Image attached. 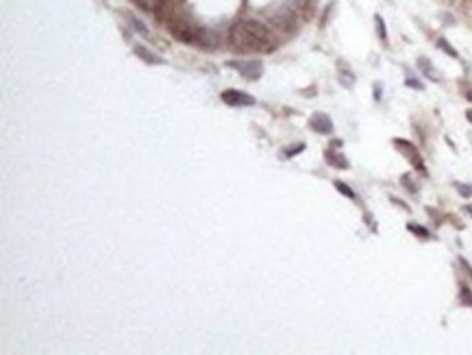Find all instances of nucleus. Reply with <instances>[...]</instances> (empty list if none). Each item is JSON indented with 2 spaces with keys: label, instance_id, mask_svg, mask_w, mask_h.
<instances>
[{
  "label": "nucleus",
  "instance_id": "obj_1",
  "mask_svg": "<svg viewBox=\"0 0 472 355\" xmlns=\"http://www.w3.org/2000/svg\"><path fill=\"white\" fill-rule=\"evenodd\" d=\"M229 44L235 52H272V31L259 20H239L229 31Z\"/></svg>",
  "mask_w": 472,
  "mask_h": 355
},
{
  "label": "nucleus",
  "instance_id": "obj_2",
  "mask_svg": "<svg viewBox=\"0 0 472 355\" xmlns=\"http://www.w3.org/2000/svg\"><path fill=\"white\" fill-rule=\"evenodd\" d=\"M166 24H168V31L172 33L174 40H179L183 44H198L200 40V26H196L192 20L187 18H183V15H170V18L166 20Z\"/></svg>",
  "mask_w": 472,
  "mask_h": 355
},
{
  "label": "nucleus",
  "instance_id": "obj_3",
  "mask_svg": "<svg viewBox=\"0 0 472 355\" xmlns=\"http://www.w3.org/2000/svg\"><path fill=\"white\" fill-rule=\"evenodd\" d=\"M229 68H235V70L248 81H255L264 74V66L261 61H227Z\"/></svg>",
  "mask_w": 472,
  "mask_h": 355
},
{
  "label": "nucleus",
  "instance_id": "obj_4",
  "mask_svg": "<svg viewBox=\"0 0 472 355\" xmlns=\"http://www.w3.org/2000/svg\"><path fill=\"white\" fill-rule=\"evenodd\" d=\"M394 146L396 149H400L405 153V157L412 161V164L418 168L420 172H424V164H422V157H420V153H418V149L412 144V142H407V140H394Z\"/></svg>",
  "mask_w": 472,
  "mask_h": 355
},
{
  "label": "nucleus",
  "instance_id": "obj_5",
  "mask_svg": "<svg viewBox=\"0 0 472 355\" xmlns=\"http://www.w3.org/2000/svg\"><path fill=\"white\" fill-rule=\"evenodd\" d=\"M222 100L231 107H248L255 105V98L244 94V92H237V90H224L222 92Z\"/></svg>",
  "mask_w": 472,
  "mask_h": 355
},
{
  "label": "nucleus",
  "instance_id": "obj_6",
  "mask_svg": "<svg viewBox=\"0 0 472 355\" xmlns=\"http://www.w3.org/2000/svg\"><path fill=\"white\" fill-rule=\"evenodd\" d=\"M309 127H311L316 133H322V135H329L333 133V122L327 113H313L311 120H309Z\"/></svg>",
  "mask_w": 472,
  "mask_h": 355
},
{
  "label": "nucleus",
  "instance_id": "obj_7",
  "mask_svg": "<svg viewBox=\"0 0 472 355\" xmlns=\"http://www.w3.org/2000/svg\"><path fill=\"white\" fill-rule=\"evenodd\" d=\"M133 52L142 61H146V64H152V66H161V64H164V59H161L159 55H154V52H150L148 48H144L142 44H135L133 46Z\"/></svg>",
  "mask_w": 472,
  "mask_h": 355
},
{
  "label": "nucleus",
  "instance_id": "obj_8",
  "mask_svg": "<svg viewBox=\"0 0 472 355\" xmlns=\"http://www.w3.org/2000/svg\"><path fill=\"white\" fill-rule=\"evenodd\" d=\"M324 159H327V164L329 166H333V168H348V161H346V157L342 155V153H335V151H327L324 153Z\"/></svg>",
  "mask_w": 472,
  "mask_h": 355
},
{
  "label": "nucleus",
  "instance_id": "obj_9",
  "mask_svg": "<svg viewBox=\"0 0 472 355\" xmlns=\"http://www.w3.org/2000/svg\"><path fill=\"white\" fill-rule=\"evenodd\" d=\"M127 20H129V24H131V28H133L135 33H139L142 37H150V31H148V26H146L144 22L137 18V15H131V13H129V15H127Z\"/></svg>",
  "mask_w": 472,
  "mask_h": 355
},
{
  "label": "nucleus",
  "instance_id": "obj_10",
  "mask_svg": "<svg viewBox=\"0 0 472 355\" xmlns=\"http://www.w3.org/2000/svg\"><path fill=\"white\" fill-rule=\"evenodd\" d=\"M418 66H420L422 74H424V76H429L431 81H439V79H442V76H439L435 70H433V64H431V61H429L427 57H420V59H418Z\"/></svg>",
  "mask_w": 472,
  "mask_h": 355
},
{
  "label": "nucleus",
  "instance_id": "obj_11",
  "mask_svg": "<svg viewBox=\"0 0 472 355\" xmlns=\"http://www.w3.org/2000/svg\"><path fill=\"white\" fill-rule=\"evenodd\" d=\"M296 3H298L300 13H303L305 18L309 20V18H311V13L316 11V5H318V0H296Z\"/></svg>",
  "mask_w": 472,
  "mask_h": 355
},
{
  "label": "nucleus",
  "instance_id": "obj_12",
  "mask_svg": "<svg viewBox=\"0 0 472 355\" xmlns=\"http://www.w3.org/2000/svg\"><path fill=\"white\" fill-rule=\"evenodd\" d=\"M339 79H342V83H346L348 87L355 83V74L348 70V64H344V61H339Z\"/></svg>",
  "mask_w": 472,
  "mask_h": 355
},
{
  "label": "nucleus",
  "instance_id": "obj_13",
  "mask_svg": "<svg viewBox=\"0 0 472 355\" xmlns=\"http://www.w3.org/2000/svg\"><path fill=\"white\" fill-rule=\"evenodd\" d=\"M374 26H376V35L381 37L383 42H388V26H385V20L379 13L374 15Z\"/></svg>",
  "mask_w": 472,
  "mask_h": 355
},
{
  "label": "nucleus",
  "instance_id": "obj_14",
  "mask_svg": "<svg viewBox=\"0 0 472 355\" xmlns=\"http://www.w3.org/2000/svg\"><path fill=\"white\" fill-rule=\"evenodd\" d=\"M437 48L442 50V52H446L448 57H453V59H457V57H459V52L455 50L453 46H451V44H448V42L444 40V37H439V40H437Z\"/></svg>",
  "mask_w": 472,
  "mask_h": 355
},
{
  "label": "nucleus",
  "instance_id": "obj_15",
  "mask_svg": "<svg viewBox=\"0 0 472 355\" xmlns=\"http://www.w3.org/2000/svg\"><path fill=\"white\" fill-rule=\"evenodd\" d=\"M333 185H335V190L339 192V194H344V196H348V198H355V192L351 190V185H346L344 181H335Z\"/></svg>",
  "mask_w": 472,
  "mask_h": 355
},
{
  "label": "nucleus",
  "instance_id": "obj_16",
  "mask_svg": "<svg viewBox=\"0 0 472 355\" xmlns=\"http://www.w3.org/2000/svg\"><path fill=\"white\" fill-rule=\"evenodd\" d=\"M407 229L409 231H412V233H416V235H420V238H429L431 233H429V231L427 229H422V227H418L416 225V222H409V225H407Z\"/></svg>",
  "mask_w": 472,
  "mask_h": 355
},
{
  "label": "nucleus",
  "instance_id": "obj_17",
  "mask_svg": "<svg viewBox=\"0 0 472 355\" xmlns=\"http://www.w3.org/2000/svg\"><path fill=\"white\" fill-rule=\"evenodd\" d=\"M400 183H403L405 188H407L409 192H412V194H416V192H418V185H416V183L412 181V176H409V174H405L403 179H400Z\"/></svg>",
  "mask_w": 472,
  "mask_h": 355
},
{
  "label": "nucleus",
  "instance_id": "obj_18",
  "mask_svg": "<svg viewBox=\"0 0 472 355\" xmlns=\"http://www.w3.org/2000/svg\"><path fill=\"white\" fill-rule=\"evenodd\" d=\"M333 9H335V3H331L327 9H324V15H322V20H320V26H322V28L327 26V22L331 20V13H333Z\"/></svg>",
  "mask_w": 472,
  "mask_h": 355
},
{
  "label": "nucleus",
  "instance_id": "obj_19",
  "mask_svg": "<svg viewBox=\"0 0 472 355\" xmlns=\"http://www.w3.org/2000/svg\"><path fill=\"white\" fill-rule=\"evenodd\" d=\"M300 151H305V144H296L294 149H288V151L283 153V157H294V155H296V153H300Z\"/></svg>",
  "mask_w": 472,
  "mask_h": 355
},
{
  "label": "nucleus",
  "instance_id": "obj_20",
  "mask_svg": "<svg viewBox=\"0 0 472 355\" xmlns=\"http://www.w3.org/2000/svg\"><path fill=\"white\" fill-rule=\"evenodd\" d=\"M457 190L461 196H472V185H466V183H457Z\"/></svg>",
  "mask_w": 472,
  "mask_h": 355
},
{
  "label": "nucleus",
  "instance_id": "obj_21",
  "mask_svg": "<svg viewBox=\"0 0 472 355\" xmlns=\"http://www.w3.org/2000/svg\"><path fill=\"white\" fill-rule=\"evenodd\" d=\"M461 303L472 305V292H470L468 288H463V290H461Z\"/></svg>",
  "mask_w": 472,
  "mask_h": 355
},
{
  "label": "nucleus",
  "instance_id": "obj_22",
  "mask_svg": "<svg viewBox=\"0 0 472 355\" xmlns=\"http://www.w3.org/2000/svg\"><path fill=\"white\" fill-rule=\"evenodd\" d=\"M405 83H407V87H412V90H420V92L424 90L422 83H420V81H416V79H407Z\"/></svg>",
  "mask_w": 472,
  "mask_h": 355
},
{
  "label": "nucleus",
  "instance_id": "obj_23",
  "mask_svg": "<svg viewBox=\"0 0 472 355\" xmlns=\"http://www.w3.org/2000/svg\"><path fill=\"white\" fill-rule=\"evenodd\" d=\"M374 98H381V83H374Z\"/></svg>",
  "mask_w": 472,
  "mask_h": 355
},
{
  "label": "nucleus",
  "instance_id": "obj_24",
  "mask_svg": "<svg viewBox=\"0 0 472 355\" xmlns=\"http://www.w3.org/2000/svg\"><path fill=\"white\" fill-rule=\"evenodd\" d=\"M466 98H468V103H472V90L466 92Z\"/></svg>",
  "mask_w": 472,
  "mask_h": 355
},
{
  "label": "nucleus",
  "instance_id": "obj_25",
  "mask_svg": "<svg viewBox=\"0 0 472 355\" xmlns=\"http://www.w3.org/2000/svg\"><path fill=\"white\" fill-rule=\"evenodd\" d=\"M466 118L472 122V109H468V111H466Z\"/></svg>",
  "mask_w": 472,
  "mask_h": 355
},
{
  "label": "nucleus",
  "instance_id": "obj_26",
  "mask_svg": "<svg viewBox=\"0 0 472 355\" xmlns=\"http://www.w3.org/2000/svg\"><path fill=\"white\" fill-rule=\"evenodd\" d=\"M466 212H468V214L472 216V205H468V207H466Z\"/></svg>",
  "mask_w": 472,
  "mask_h": 355
},
{
  "label": "nucleus",
  "instance_id": "obj_27",
  "mask_svg": "<svg viewBox=\"0 0 472 355\" xmlns=\"http://www.w3.org/2000/svg\"><path fill=\"white\" fill-rule=\"evenodd\" d=\"M451 3H453V0H451Z\"/></svg>",
  "mask_w": 472,
  "mask_h": 355
}]
</instances>
